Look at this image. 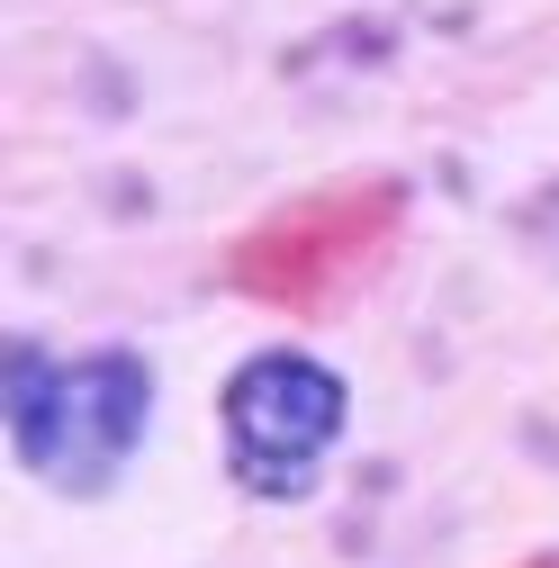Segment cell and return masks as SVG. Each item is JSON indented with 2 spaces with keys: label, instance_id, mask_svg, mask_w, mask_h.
I'll return each mask as SVG.
<instances>
[{
  "label": "cell",
  "instance_id": "6da1fadb",
  "mask_svg": "<svg viewBox=\"0 0 559 568\" xmlns=\"http://www.w3.org/2000/svg\"><path fill=\"white\" fill-rule=\"evenodd\" d=\"M145 415H154L145 352H82V362H45L37 343L10 352V443L63 496H109L126 460L145 452Z\"/></svg>",
  "mask_w": 559,
  "mask_h": 568
},
{
  "label": "cell",
  "instance_id": "7a4b0ae2",
  "mask_svg": "<svg viewBox=\"0 0 559 568\" xmlns=\"http://www.w3.org/2000/svg\"><path fill=\"white\" fill-rule=\"evenodd\" d=\"M217 424H226L235 487L289 506V496L316 487L325 452L343 443V424H353V388H343L325 362H307V352H253V362L226 379V397H217Z\"/></svg>",
  "mask_w": 559,
  "mask_h": 568
}]
</instances>
